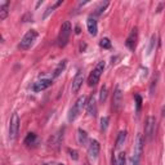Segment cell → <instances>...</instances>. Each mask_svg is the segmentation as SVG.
Listing matches in <instances>:
<instances>
[{
	"label": "cell",
	"instance_id": "cell-1",
	"mask_svg": "<svg viewBox=\"0 0 165 165\" xmlns=\"http://www.w3.org/2000/svg\"><path fill=\"white\" fill-rule=\"evenodd\" d=\"M143 147H145V139H143V135L141 133L137 134V138H135V145H134V155L132 157V163L133 165H139L141 161V156L143 153Z\"/></svg>",
	"mask_w": 165,
	"mask_h": 165
},
{
	"label": "cell",
	"instance_id": "cell-11",
	"mask_svg": "<svg viewBox=\"0 0 165 165\" xmlns=\"http://www.w3.org/2000/svg\"><path fill=\"white\" fill-rule=\"evenodd\" d=\"M82 81H84V72H82V71H79V72L75 75V78L72 80V85H71V90H72V93L79 92V89L82 85Z\"/></svg>",
	"mask_w": 165,
	"mask_h": 165
},
{
	"label": "cell",
	"instance_id": "cell-27",
	"mask_svg": "<svg viewBox=\"0 0 165 165\" xmlns=\"http://www.w3.org/2000/svg\"><path fill=\"white\" fill-rule=\"evenodd\" d=\"M108 121H110L108 116H103V118L101 119V130H102V132H104V130L107 129V126H108Z\"/></svg>",
	"mask_w": 165,
	"mask_h": 165
},
{
	"label": "cell",
	"instance_id": "cell-32",
	"mask_svg": "<svg viewBox=\"0 0 165 165\" xmlns=\"http://www.w3.org/2000/svg\"><path fill=\"white\" fill-rule=\"evenodd\" d=\"M41 165H48V164H41Z\"/></svg>",
	"mask_w": 165,
	"mask_h": 165
},
{
	"label": "cell",
	"instance_id": "cell-17",
	"mask_svg": "<svg viewBox=\"0 0 165 165\" xmlns=\"http://www.w3.org/2000/svg\"><path fill=\"white\" fill-rule=\"evenodd\" d=\"M66 65H67V61H66V59H63V61H61L58 63V66L56 67V70H54V72H53V78H58V76L63 72L65 68H66Z\"/></svg>",
	"mask_w": 165,
	"mask_h": 165
},
{
	"label": "cell",
	"instance_id": "cell-20",
	"mask_svg": "<svg viewBox=\"0 0 165 165\" xmlns=\"http://www.w3.org/2000/svg\"><path fill=\"white\" fill-rule=\"evenodd\" d=\"M62 4V0H59V2H57V3H54L53 5H51V7H48V9H47V12L45 13H44V16H43V18H47L48 17V16L49 14H51L52 12H53V10L54 9H56L57 7H59V5H61Z\"/></svg>",
	"mask_w": 165,
	"mask_h": 165
},
{
	"label": "cell",
	"instance_id": "cell-15",
	"mask_svg": "<svg viewBox=\"0 0 165 165\" xmlns=\"http://www.w3.org/2000/svg\"><path fill=\"white\" fill-rule=\"evenodd\" d=\"M86 27H88V31H89V34L96 36L97 32H98V26H97V21L94 18L89 17L86 21Z\"/></svg>",
	"mask_w": 165,
	"mask_h": 165
},
{
	"label": "cell",
	"instance_id": "cell-8",
	"mask_svg": "<svg viewBox=\"0 0 165 165\" xmlns=\"http://www.w3.org/2000/svg\"><path fill=\"white\" fill-rule=\"evenodd\" d=\"M123 106V92L119 86H116V89L114 92V97H112V108L114 111H120Z\"/></svg>",
	"mask_w": 165,
	"mask_h": 165
},
{
	"label": "cell",
	"instance_id": "cell-2",
	"mask_svg": "<svg viewBox=\"0 0 165 165\" xmlns=\"http://www.w3.org/2000/svg\"><path fill=\"white\" fill-rule=\"evenodd\" d=\"M84 106H86V97L81 96V97H79L78 100H76V102L74 103L72 108L70 110V112H68V121H74V120L80 115V112L82 111Z\"/></svg>",
	"mask_w": 165,
	"mask_h": 165
},
{
	"label": "cell",
	"instance_id": "cell-22",
	"mask_svg": "<svg viewBox=\"0 0 165 165\" xmlns=\"http://www.w3.org/2000/svg\"><path fill=\"white\" fill-rule=\"evenodd\" d=\"M36 141V134L35 133H29L25 138V145H32Z\"/></svg>",
	"mask_w": 165,
	"mask_h": 165
},
{
	"label": "cell",
	"instance_id": "cell-26",
	"mask_svg": "<svg viewBox=\"0 0 165 165\" xmlns=\"http://www.w3.org/2000/svg\"><path fill=\"white\" fill-rule=\"evenodd\" d=\"M116 165H125V152H120L116 156Z\"/></svg>",
	"mask_w": 165,
	"mask_h": 165
},
{
	"label": "cell",
	"instance_id": "cell-7",
	"mask_svg": "<svg viewBox=\"0 0 165 165\" xmlns=\"http://www.w3.org/2000/svg\"><path fill=\"white\" fill-rule=\"evenodd\" d=\"M155 126H156V119L153 116H148L146 120L145 125V135L147 137V139H152L153 134H155Z\"/></svg>",
	"mask_w": 165,
	"mask_h": 165
},
{
	"label": "cell",
	"instance_id": "cell-25",
	"mask_svg": "<svg viewBox=\"0 0 165 165\" xmlns=\"http://www.w3.org/2000/svg\"><path fill=\"white\" fill-rule=\"evenodd\" d=\"M100 45L103 49H110V48H111V41H110L108 37H103V39L100 41Z\"/></svg>",
	"mask_w": 165,
	"mask_h": 165
},
{
	"label": "cell",
	"instance_id": "cell-21",
	"mask_svg": "<svg viewBox=\"0 0 165 165\" xmlns=\"http://www.w3.org/2000/svg\"><path fill=\"white\" fill-rule=\"evenodd\" d=\"M155 47H156V35H152L151 40H150V45H148V49H147V56H150V54L153 52Z\"/></svg>",
	"mask_w": 165,
	"mask_h": 165
},
{
	"label": "cell",
	"instance_id": "cell-12",
	"mask_svg": "<svg viewBox=\"0 0 165 165\" xmlns=\"http://www.w3.org/2000/svg\"><path fill=\"white\" fill-rule=\"evenodd\" d=\"M100 150H101V146L98 143V141L93 139L90 141V145L88 147V153H89V157L92 159H97L98 155H100Z\"/></svg>",
	"mask_w": 165,
	"mask_h": 165
},
{
	"label": "cell",
	"instance_id": "cell-10",
	"mask_svg": "<svg viewBox=\"0 0 165 165\" xmlns=\"http://www.w3.org/2000/svg\"><path fill=\"white\" fill-rule=\"evenodd\" d=\"M63 132H65V129H59L56 134H53L51 138H49V147L57 150V148L61 146L62 139H63Z\"/></svg>",
	"mask_w": 165,
	"mask_h": 165
},
{
	"label": "cell",
	"instance_id": "cell-5",
	"mask_svg": "<svg viewBox=\"0 0 165 165\" xmlns=\"http://www.w3.org/2000/svg\"><path fill=\"white\" fill-rule=\"evenodd\" d=\"M103 70H104V62L101 61V62H98L97 66H96V68L92 71V74L89 75V79H88V84H89L90 86H94L97 85V82L100 81V78H101V75L103 72Z\"/></svg>",
	"mask_w": 165,
	"mask_h": 165
},
{
	"label": "cell",
	"instance_id": "cell-24",
	"mask_svg": "<svg viewBox=\"0 0 165 165\" xmlns=\"http://www.w3.org/2000/svg\"><path fill=\"white\" fill-rule=\"evenodd\" d=\"M107 7H108V2H103V3H101V4H100V7L96 9V14H98V16L102 14L104 10H106Z\"/></svg>",
	"mask_w": 165,
	"mask_h": 165
},
{
	"label": "cell",
	"instance_id": "cell-28",
	"mask_svg": "<svg viewBox=\"0 0 165 165\" xmlns=\"http://www.w3.org/2000/svg\"><path fill=\"white\" fill-rule=\"evenodd\" d=\"M134 98H135V104H137V114H139L141 112V107H142V98H141L139 94H135Z\"/></svg>",
	"mask_w": 165,
	"mask_h": 165
},
{
	"label": "cell",
	"instance_id": "cell-6",
	"mask_svg": "<svg viewBox=\"0 0 165 165\" xmlns=\"http://www.w3.org/2000/svg\"><path fill=\"white\" fill-rule=\"evenodd\" d=\"M18 129H19V118L17 114H13L10 118V123H9V138L14 139L18 134Z\"/></svg>",
	"mask_w": 165,
	"mask_h": 165
},
{
	"label": "cell",
	"instance_id": "cell-4",
	"mask_svg": "<svg viewBox=\"0 0 165 165\" xmlns=\"http://www.w3.org/2000/svg\"><path fill=\"white\" fill-rule=\"evenodd\" d=\"M36 37H37V32L35 30L27 31L26 34H25V36L22 37L21 43L18 44V48L21 49V51H27V49H30L32 47V44L35 43Z\"/></svg>",
	"mask_w": 165,
	"mask_h": 165
},
{
	"label": "cell",
	"instance_id": "cell-29",
	"mask_svg": "<svg viewBox=\"0 0 165 165\" xmlns=\"http://www.w3.org/2000/svg\"><path fill=\"white\" fill-rule=\"evenodd\" d=\"M156 82H157V76H156V78H153V80H152V84H151V88H150V94L151 96H153V93H155V90H153V89H155V88H156Z\"/></svg>",
	"mask_w": 165,
	"mask_h": 165
},
{
	"label": "cell",
	"instance_id": "cell-19",
	"mask_svg": "<svg viewBox=\"0 0 165 165\" xmlns=\"http://www.w3.org/2000/svg\"><path fill=\"white\" fill-rule=\"evenodd\" d=\"M125 139H126V132L125 130H123V132H120L119 133V135H118V139H116V148H120L123 145H124V142H125Z\"/></svg>",
	"mask_w": 165,
	"mask_h": 165
},
{
	"label": "cell",
	"instance_id": "cell-31",
	"mask_svg": "<svg viewBox=\"0 0 165 165\" xmlns=\"http://www.w3.org/2000/svg\"><path fill=\"white\" fill-rule=\"evenodd\" d=\"M163 116H165V106L163 107Z\"/></svg>",
	"mask_w": 165,
	"mask_h": 165
},
{
	"label": "cell",
	"instance_id": "cell-34",
	"mask_svg": "<svg viewBox=\"0 0 165 165\" xmlns=\"http://www.w3.org/2000/svg\"><path fill=\"white\" fill-rule=\"evenodd\" d=\"M86 165H89V164H86Z\"/></svg>",
	"mask_w": 165,
	"mask_h": 165
},
{
	"label": "cell",
	"instance_id": "cell-18",
	"mask_svg": "<svg viewBox=\"0 0 165 165\" xmlns=\"http://www.w3.org/2000/svg\"><path fill=\"white\" fill-rule=\"evenodd\" d=\"M78 142H79V145H81V146L86 145V142H88V134H86L85 130H82V129L78 130Z\"/></svg>",
	"mask_w": 165,
	"mask_h": 165
},
{
	"label": "cell",
	"instance_id": "cell-33",
	"mask_svg": "<svg viewBox=\"0 0 165 165\" xmlns=\"http://www.w3.org/2000/svg\"><path fill=\"white\" fill-rule=\"evenodd\" d=\"M59 165H63V164H59Z\"/></svg>",
	"mask_w": 165,
	"mask_h": 165
},
{
	"label": "cell",
	"instance_id": "cell-30",
	"mask_svg": "<svg viewBox=\"0 0 165 165\" xmlns=\"http://www.w3.org/2000/svg\"><path fill=\"white\" fill-rule=\"evenodd\" d=\"M68 153H70V156H71V159H74V160H78V159H79V155H78V151H75V150H68Z\"/></svg>",
	"mask_w": 165,
	"mask_h": 165
},
{
	"label": "cell",
	"instance_id": "cell-14",
	"mask_svg": "<svg viewBox=\"0 0 165 165\" xmlns=\"http://www.w3.org/2000/svg\"><path fill=\"white\" fill-rule=\"evenodd\" d=\"M86 111H88V115H89V116L94 118L97 115V103H96V98L93 96L89 98V101L86 102Z\"/></svg>",
	"mask_w": 165,
	"mask_h": 165
},
{
	"label": "cell",
	"instance_id": "cell-9",
	"mask_svg": "<svg viewBox=\"0 0 165 165\" xmlns=\"http://www.w3.org/2000/svg\"><path fill=\"white\" fill-rule=\"evenodd\" d=\"M137 40H138V30H137V27H134V29L130 31L129 36L126 37V41H125L126 48L130 49V51H134L137 47Z\"/></svg>",
	"mask_w": 165,
	"mask_h": 165
},
{
	"label": "cell",
	"instance_id": "cell-13",
	"mask_svg": "<svg viewBox=\"0 0 165 165\" xmlns=\"http://www.w3.org/2000/svg\"><path fill=\"white\" fill-rule=\"evenodd\" d=\"M52 80L51 79H41V80H37L36 82H34V86H32V89L35 92H41V90H45L48 89L49 86L52 85Z\"/></svg>",
	"mask_w": 165,
	"mask_h": 165
},
{
	"label": "cell",
	"instance_id": "cell-16",
	"mask_svg": "<svg viewBox=\"0 0 165 165\" xmlns=\"http://www.w3.org/2000/svg\"><path fill=\"white\" fill-rule=\"evenodd\" d=\"M8 7H9V3L8 2H3L0 3V21H4L5 18L8 17Z\"/></svg>",
	"mask_w": 165,
	"mask_h": 165
},
{
	"label": "cell",
	"instance_id": "cell-23",
	"mask_svg": "<svg viewBox=\"0 0 165 165\" xmlns=\"http://www.w3.org/2000/svg\"><path fill=\"white\" fill-rule=\"evenodd\" d=\"M106 98H107V86L103 85L101 88V93H100V101H101V103H103L104 101H106Z\"/></svg>",
	"mask_w": 165,
	"mask_h": 165
},
{
	"label": "cell",
	"instance_id": "cell-3",
	"mask_svg": "<svg viewBox=\"0 0 165 165\" xmlns=\"http://www.w3.org/2000/svg\"><path fill=\"white\" fill-rule=\"evenodd\" d=\"M71 31H72V26H71V23L68 21H66L65 23H62L61 31H59V35H58V45L61 48L66 47V44L68 43Z\"/></svg>",
	"mask_w": 165,
	"mask_h": 165
}]
</instances>
